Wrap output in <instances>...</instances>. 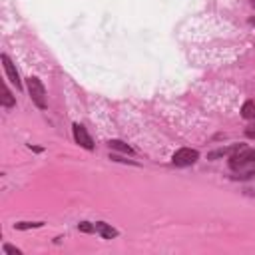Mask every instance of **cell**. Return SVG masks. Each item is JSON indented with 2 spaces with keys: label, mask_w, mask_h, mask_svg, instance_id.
<instances>
[{
  "label": "cell",
  "mask_w": 255,
  "mask_h": 255,
  "mask_svg": "<svg viewBox=\"0 0 255 255\" xmlns=\"http://www.w3.org/2000/svg\"><path fill=\"white\" fill-rule=\"evenodd\" d=\"M241 116L245 118V120H251V122H255V102H245L243 104V108H241Z\"/></svg>",
  "instance_id": "obj_7"
},
{
  "label": "cell",
  "mask_w": 255,
  "mask_h": 255,
  "mask_svg": "<svg viewBox=\"0 0 255 255\" xmlns=\"http://www.w3.org/2000/svg\"><path fill=\"white\" fill-rule=\"evenodd\" d=\"M26 86H28V94H30V98H32V102L40 108V110H46V90H44V84L38 80V78H34V76H30L28 80H26Z\"/></svg>",
  "instance_id": "obj_2"
},
{
  "label": "cell",
  "mask_w": 255,
  "mask_h": 255,
  "mask_svg": "<svg viewBox=\"0 0 255 255\" xmlns=\"http://www.w3.org/2000/svg\"><path fill=\"white\" fill-rule=\"evenodd\" d=\"M72 129H74V139H76V143H80V145L86 147V149H94V141H92V137H90V133L86 131L84 126L74 124Z\"/></svg>",
  "instance_id": "obj_5"
},
{
  "label": "cell",
  "mask_w": 255,
  "mask_h": 255,
  "mask_svg": "<svg viewBox=\"0 0 255 255\" xmlns=\"http://www.w3.org/2000/svg\"><path fill=\"white\" fill-rule=\"evenodd\" d=\"M96 225V231L104 237V239H114V237H118V231L112 227V225H108V223H104V221H98V223H94Z\"/></svg>",
  "instance_id": "obj_6"
},
{
  "label": "cell",
  "mask_w": 255,
  "mask_h": 255,
  "mask_svg": "<svg viewBox=\"0 0 255 255\" xmlns=\"http://www.w3.org/2000/svg\"><path fill=\"white\" fill-rule=\"evenodd\" d=\"M108 145H110L112 149H120V151H124V153H129V155H133V149H131L128 143L120 141V139H110V141H108Z\"/></svg>",
  "instance_id": "obj_8"
},
{
  "label": "cell",
  "mask_w": 255,
  "mask_h": 255,
  "mask_svg": "<svg viewBox=\"0 0 255 255\" xmlns=\"http://www.w3.org/2000/svg\"><path fill=\"white\" fill-rule=\"evenodd\" d=\"M251 24H253V26H255V20H251Z\"/></svg>",
  "instance_id": "obj_15"
},
{
  "label": "cell",
  "mask_w": 255,
  "mask_h": 255,
  "mask_svg": "<svg viewBox=\"0 0 255 255\" xmlns=\"http://www.w3.org/2000/svg\"><path fill=\"white\" fill-rule=\"evenodd\" d=\"M4 253H16V255H20V249H16L12 245H4Z\"/></svg>",
  "instance_id": "obj_12"
},
{
  "label": "cell",
  "mask_w": 255,
  "mask_h": 255,
  "mask_svg": "<svg viewBox=\"0 0 255 255\" xmlns=\"http://www.w3.org/2000/svg\"><path fill=\"white\" fill-rule=\"evenodd\" d=\"M16 102H14V96L10 94V90L8 88H4V96H2V106L4 108H12Z\"/></svg>",
  "instance_id": "obj_9"
},
{
  "label": "cell",
  "mask_w": 255,
  "mask_h": 255,
  "mask_svg": "<svg viewBox=\"0 0 255 255\" xmlns=\"http://www.w3.org/2000/svg\"><path fill=\"white\" fill-rule=\"evenodd\" d=\"M199 159V151L197 149H191V147H181L173 153L171 157V163L175 167H187V165H193L195 161Z\"/></svg>",
  "instance_id": "obj_3"
},
{
  "label": "cell",
  "mask_w": 255,
  "mask_h": 255,
  "mask_svg": "<svg viewBox=\"0 0 255 255\" xmlns=\"http://www.w3.org/2000/svg\"><path fill=\"white\" fill-rule=\"evenodd\" d=\"M78 229L84 231V233H94V231H96V225H92L90 221H80V223H78Z\"/></svg>",
  "instance_id": "obj_11"
},
{
  "label": "cell",
  "mask_w": 255,
  "mask_h": 255,
  "mask_svg": "<svg viewBox=\"0 0 255 255\" xmlns=\"http://www.w3.org/2000/svg\"><path fill=\"white\" fill-rule=\"evenodd\" d=\"M245 135H247V137H251V139H255V126L247 128V129H245Z\"/></svg>",
  "instance_id": "obj_13"
},
{
  "label": "cell",
  "mask_w": 255,
  "mask_h": 255,
  "mask_svg": "<svg viewBox=\"0 0 255 255\" xmlns=\"http://www.w3.org/2000/svg\"><path fill=\"white\" fill-rule=\"evenodd\" d=\"M229 167L235 171V177L249 179L255 173V149L249 145H235L229 153Z\"/></svg>",
  "instance_id": "obj_1"
},
{
  "label": "cell",
  "mask_w": 255,
  "mask_h": 255,
  "mask_svg": "<svg viewBox=\"0 0 255 255\" xmlns=\"http://www.w3.org/2000/svg\"><path fill=\"white\" fill-rule=\"evenodd\" d=\"M251 6H253V8H255V0H251Z\"/></svg>",
  "instance_id": "obj_14"
},
{
  "label": "cell",
  "mask_w": 255,
  "mask_h": 255,
  "mask_svg": "<svg viewBox=\"0 0 255 255\" xmlns=\"http://www.w3.org/2000/svg\"><path fill=\"white\" fill-rule=\"evenodd\" d=\"M42 225H44L42 221H32V223H30V221H20V223H16L14 227H16V229H30V227H42Z\"/></svg>",
  "instance_id": "obj_10"
},
{
  "label": "cell",
  "mask_w": 255,
  "mask_h": 255,
  "mask_svg": "<svg viewBox=\"0 0 255 255\" xmlns=\"http://www.w3.org/2000/svg\"><path fill=\"white\" fill-rule=\"evenodd\" d=\"M0 60H2V66H4V72H6V76H8V80L18 88V90H22V82H20V76H18V70L14 68V64H12V60L6 56V54H2L0 56Z\"/></svg>",
  "instance_id": "obj_4"
}]
</instances>
